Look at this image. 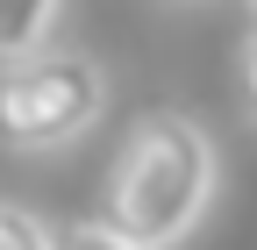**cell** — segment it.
Here are the masks:
<instances>
[{"mask_svg": "<svg viewBox=\"0 0 257 250\" xmlns=\"http://www.w3.org/2000/svg\"><path fill=\"white\" fill-rule=\"evenodd\" d=\"M243 86H250V107H257V43H250V57H243Z\"/></svg>", "mask_w": 257, "mask_h": 250, "instance_id": "obj_6", "label": "cell"}, {"mask_svg": "<svg viewBox=\"0 0 257 250\" xmlns=\"http://www.w3.org/2000/svg\"><path fill=\"white\" fill-rule=\"evenodd\" d=\"M57 8H64V0H0V65L22 57V50H43Z\"/></svg>", "mask_w": 257, "mask_h": 250, "instance_id": "obj_3", "label": "cell"}, {"mask_svg": "<svg viewBox=\"0 0 257 250\" xmlns=\"http://www.w3.org/2000/svg\"><path fill=\"white\" fill-rule=\"evenodd\" d=\"M0 250H57V229H43L29 207L0 200Z\"/></svg>", "mask_w": 257, "mask_h": 250, "instance_id": "obj_4", "label": "cell"}, {"mask_svg": "<svg viewBox=\"0 0 257 250\" xmlns=\"http://www.w3.org/2000/svg\"><path fill=\"white\" fill-rule=\"evenodd\" d=\"M107 114V72L86 50H22L0 65V143L64 150Z\"/></svg>", "mask_w": 257, "mask_h": 250, "instance_id": "obj_2", "label": "cell"}, {"mask_svg": "<svg viewBox=\"0 0 257 250\" xmlns=\"http://www.w3.org/2000/svg\"><path fill=\"white\" fill-rule=\"evenodd\" d=\"M214 143L200 121L186 114H143L128 143L114 150V172H107V193H100V222L143 250H172L193 236V222L207 214L214 200Z\"/></svg>", "mask_w": 257, "mask_h": 250, "instance_id": "obj_1", "label": "cell"}, {"mask_svg": "<svg viewBox=\"0 0 257 250\" xmlns=\"http://www.w3.org/2000/svg\"><path fill=\"white\" fill-rule=\"evenodd\" d=\"M57 250H143V243L114 236L107 222H79V229H57Z\"/></svg>", "mask_w": 257, "mask_h": 250, "instance_id": "obj_5", "label": "cell"}]
</instances>
